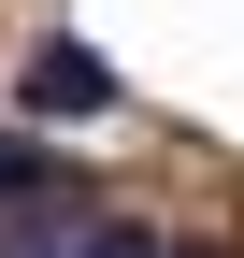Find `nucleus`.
Listing matches in <instances>:
<instances>
[{
  "label": "nucleus",
  "instance_id": "nucleus-4",
  "mask_svg": "<svg viewBox=\"0 0 244 258\" xmlns=\"http://www.w3.org/2000/svg\"><path fill=\"white\" fill-rule=\"evenodd\" d=\"M172 258H216V244H172Z\"/></svg>",
  "mask_w": 244,
  "mask_h": 258
},
{
  "label": "nucleus",
  "instance_id": "nucleus-2",
  "mask_svg": "<svg viewBox=\"0 0 244 258\" xmlns=\"http://www.w3.org/2000/svg\"><path fill=\"white\" fill-rule=\"evenodd\" d=\"M0 201H43V144H15V129H0Z\"/></svg>",
  "mask_w": 244,
  "mask_h": 258
},
{
  "label": "nucleus",
  "instance_id": "nucleus-3",
  "mask_svg": "<svg viewBox=\"0 0 244 258\" xmlns=\"http://www.w3.org/2000/svg\"><path fill=\"white\" fill-rule=\"evenodd\" d=\"M72 258H172V244H144V230H86Z\"/></svg>",
  "mask_w": 244,
  "mask_h": 258
},
{
  "label": "nucleus",
  "instance_id": "nucleus-1",
  "mask_svg": "<svg viewBox=\"0 0 244 258\" xmlns=\"http://www.w3.org/2000/svg\"><path fill=\"white\" fill-rule=\"evenodd\" d=\"M15 101H29V115H115V72H101L86 43H57V29H43L29 72H15Z\"/></svg>",
  "mask_w": 244,
  "mask_h": 258
}]
</instances>
